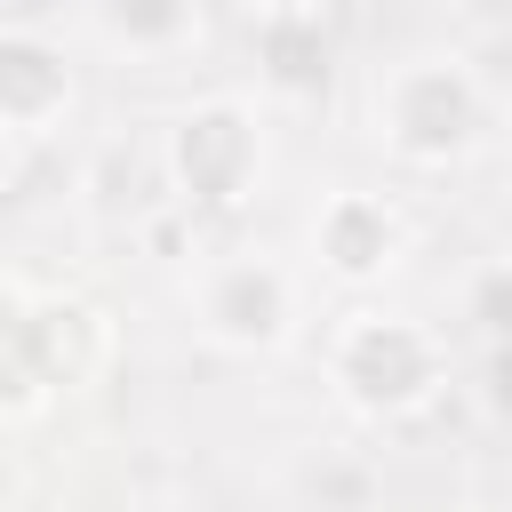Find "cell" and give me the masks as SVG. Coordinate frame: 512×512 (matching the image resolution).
Returning <instances> with one entry per match:
<instances>
[{"label":"cell","mask_w":512,"mask_h":512,"mask_svg":"<svg viewBox=\"0 0 512 512\" xmlns=\"http://www.w3.org/2000/svg\"><path fill=\"white\" fill-rule=\"evenodd\" d=\"M376 136L416 160V168H440V160H464L472 136H480V88L456 56H408L392 80H376Z\"/></svg>","instance_id":"6da1fadb"},{"label":"cell","mask_w":512,"mask_h":512,"mask_svg":"<svg viewBox=\"0 0 512 512\" xmlns=\"http://www.w3.org/2000/svg\"><path fill=\"white\" fill-rule=\"evenodd\" d=\"M448 360H440V336L416 328V320H392V312H352L336 328V392L360 408V416H408L440 392Z\"/></svg>","instance_id":"7a4b0ae2"},{"label":"cell","mask_w":512,"mask_h":512,"mask_svg":"<svg viewBox=\"0 0 512 512\" xmlns=\"http://www.w3.org/2000/svg\"><path fill=\"white\" fill-rule=\"evenodd\" d=\"M296 320V280L272 256H216L200 272V336L224 352H272Z\"/></svg>","instance_id":"3957f363"},{"label":"cell","mask_w":512,"mask_h":512,"mask_svg":"<svg viewBox=\"0 0 512 512\" xmlns=\"http://www.w3.org/2000/svg\"><path fill=\"white\" fill-rule=\"evenodd\" d=\"M168 168H176L184 200H200V208L248 200V184H256V168H264L256 120H248L240 104H200V112H184L176 136H168Z\"/></svg>","instance_id":"277c9868"},{"label":"cell","mask_w":512,"mask_h":512,"mask_svg":"<svg viewBox=\"0 0 512 512\" xmlns=\"http://www.w3.org/2000/svg\"><path fill=\"white\" fill-rule=\"evenodd\" d=\"M312 256H320V272L368 288V280H384V272L400 264V216H392L376 192H336V200L312 216Z\"/></svg>","instance_id":"5b68a950"},{"label":"cell","mask_w":512,"mask_h":512,"mask_svg":"<svg viewBox=\"0 0 512 512\" xmlns=\"http://www.w3.org/2000/svg\"><path fill=\"white\" fill-rule=\"evenodd\" d=\"M72 104V64L40 32H0V128L32 136Z\"/></svg>","instance_id":"8992f818"},{"label":"cell","mask_w":512,"mask_h":512,"mask_svg":"<svg viewBox=\"0 0 512 512\" xmlns=\"http://www.w3.org/2000/svg\"><path fill=\"white\" fill-rule=\"evenodd\" d=\"M192 24H200V0H96V32L112 48H136V56L176 48Z\"/></svg>","instance_id":"52a82bcc"},{"label":"cell","mask_w":512,"mask_h":512,"mask_svg":"<svg viewBox=\"0 0 512 512\" xmlns=\"http://www.w3.org/2000/svg\"><path fill=\"white\" fill-rule=\"evenodd\" d=\"M40 376H48V360H40V344H32V320L0 296V400H32Z\"/></svg>","instance_id":"ba28073f"}]
</instances>
